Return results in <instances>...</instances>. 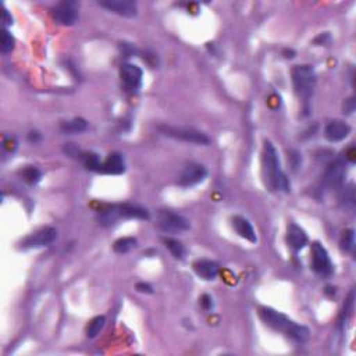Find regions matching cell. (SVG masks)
I'll return each instance as SVG.
<instances>
[{"instance_id":"7402d4cb","label":"cell","mask_w":356,"mask_h":356,"mask_svg":"<svg viewBox=\"0 0 356 356\" xmlns=\"http://www.w3.org/2000/svg\"><path fill=\"white\" fill-rule=\"evenodd\" d=\"M135 246H136V240L132 238V236H125V238L117 240L113 248H114V252H117V253H127Z\"/></svg>"},{"instance_id":"1f68e13d","label":"cell","mask_w":356,"mask_h":356,"mask_svg":"<svg viewBox=\"0 0 356 356\" xmlns=\"http://www.w3.org/2000/svg\"><path fill=\"white\" fill-rule=\"evenodd\" d=\"M353 111H355V99H353V97H349V99H347L345 103H344V113L352 114Z\"/></svg>"},{"instance_id":"d4e9b609","label":"cell","mask_w":356,"mask_h":356,"mask_svg":"<svg viewBox=\"0 0 356 356\" xmlns=\"http://www.w3.org/2000/svg\"><path fill=\"white\" fill-rule=\"evenodd\" d=\"M340 245H341V249L344 252H352L353 250V248H355V232H353V230H347L342 234Z\"/></svg>"},{"instance_id":"8992f818","label":"cell","mask_w":356,"mask_h":356,"mask_svg":"<svg viewBox=\"0 0 356 356\" xmlns=\"http://www.w3.org/2000/svg\"><path fill=\"white\" fill-rule=\"evenodd\" d=\"M159 227L166 232H181L187 231L189 228V220L181 214L170 212V210H162L159 213Z\"/></svg>"},{"instance_id":"7a4b0ae2","label":"cell","mask_w":356,"mask_h":356,"mask_svg":"<svg viewBox=\"0 0 356 356\" xmlns=\"http://www.w3.org/2000/svg\"><path fill=\"white\" fill-rule=\"evenodd\" d=\"M259 316L262 322L266 326L273 328L275 331L284 332L287 337L294 340L295 342H306L309 338V330L305 326L296 324L294 320H291L288 316H285L284 313H280L277 310L267 306H262L259 309Z\"/></svg>"},{"instance_id":"5bb4252c","label":"cell","mask_w":356,"mask_h":356,"mask_svg":"<svg viewBox=\"0 0 356 356\" xmlns=\"http://www.w3.org/2000/svg\"><path fill=\"white\" fill-rule=\"evenodd\" d=\"M349 132H351V127L347 123L340 120L330 121L324 130V135L330 142H340V141L345 140Z\"/></svg>"},{"instance_id":"44dd1931","label":"cell","mask_w":356,"mask_h":356,"mask_svg":"<svg viewBox=\"0 0 356 356\" xmlns=\"http://www.w3.org/2000/svg\"><path fill=\"white\" fill-rule=\"evenodd\" d=\"M19 174H21L23 181L28 184V185H35V184H38L39 181H41V178H42L41 170L34 167V166H27V167H24V169L21 170V173Z\"/></svg>"},{"instance_id":"ba28073f","label":"cell","mask_w":356,"mask_h":356,"mask_svg":"<svg viewBox=\"0 0 356 356\" xmlns=\"http://www.w3.org/2000/svg\"><path fill=\"white\" fill-rule=\"evenodd\" d=\"M206 175L207 170L205 169V166L197 163H189L188 166H185L181 175L178 177L177 184L183 188L192 187V185L202 183Z\"/></svg>"},{"instance_id":"d590c367","label":"cell","mask_w":356,"mask_h":356,"mask_svg":"<svg viewBox=\"0 0 356 356\" xmlns=\"http://www.w3.org/2000/svg\"><path fill=\"white\" fill-rule=\"evenodd\" d=\"M38 140H39L38 132H29V141H34V142H36Z\"/></svg>"},{"instance_id":"9a60e30c","label":"cell","mask_w":356,"mask_h":356,"mask_svg":"<svg viewBox=\"0 0 356 356\" xmlns=\"http://www.w3.org/2000/svg\"><path fill=\"white\" fill-rule=\"evenodd\" d=\"M193 270H195L197 277L206 280V281H210V280H214L219 275L220 266L217 265L216 262H213V260L201 259L196 260L193 263Z\"/></svg>"},{"instance_id":"8d00e7d4","label":"cell","mask_w":356,"mask_h":356,"mask_svg":"<svg viewBox=\"0 0 356 356\" xmlns=\"http://www.w3.org/2000/svg\"><path fill=\"white\" fill-rule=\"evenodd\" d=\"M284 53H285V57H287V58H292V57H294L295 52H294V50H285Z\"/></svg>"},{"instance_id":"83f0119b","label":"cell","mask_w":356,"mask_h":356,"mask_svg":"<svg viewBox=\"0 0 356 356\" xmlns=\"http://www.w3.org/2000/svg\"><path fill=\"white\" fill-rule=\"evenodd\" d=\"M199 303H201V306H202L205 310H212L213 309V299L210 295H202V296L199 298Z\"/></svg>"},{"instance_id":"d6a6232c","label":"cell","mask_w":356,"mask_h":356,"mask_svg":"<svg viewBox=\"0 0 356 356\" xmlns=\"http://www.w3.org/2000/svg\"><path fill=\"white\" fill-rule=\"evenodd\" d=\"M136 291H138V292H142V294H152V292H153V288H152V285L148 284V283H138V284H136Z\"/></svg>"},{"instance_id":"cb8c5ba5","label":"cell","mask_w":356,"mask_h":356,"mask_svg":"<svg viewBox=\"0 0 356 356\" xmlns=\"http://www.w3.org/2000/svg\"><path fill=\"white\" fill-rule=\"evenodd\" d=\"M105 323H106V319H105V316H96L95 319H92L91 323L88 324V328H87V335L89 338H95L101 332V330L103 328V326H105Z\"/></svg>"},{"instance_id":"7c38bea8","label":"cell","mask_w":356,"mask_h":356,"mask_svg":"<svg viewBox=\"0 0 356 356\" xmlns=\"http://www.w3.org/2000/svg\"><path fill=\"white\" fill-rule=\"evenodd\" d=\"M102 7H105L109 11H113L118 15L132 18L136 15V3L135 2H128V0H106V2H99Z\"/></svg>"},{"instance_id":"f546056e","label":"cell","mask_w":356,"mask_h":356,"mask_svg":"<svg viewBox=\"0 0 356 356\" xmlns=\"http://www.w3.org/2000/svg\"><path fill=\"white\" fill-rule=\"evenodd\" d=\"M331 42V36L328 32H324V34H320L318 38L314 39V44L319 45V46H323V45H328Z\"/></svg>"},{"instance_id":"9c48e42d","label":"cell","mask_w":356,"mask_h":356,"mask_svg":"<svg viewBox=\"0 0 356 356\" xmlns=\"http://www.w3.org/2000/svg\"><path fill=\"white\" fill-rule=\"evenodd\" d=\"M53 18L62 25H74L78 19L77 2H62L52 11Z\"/></svg>"},{"instance_id":"603a6c76","label":"cell","mask_w":356,"mask_h":356,"mask_svg":"<svg viewBox=\"0 0 356 356\" xmlns=\"http://www.w3.org/2000/svg\"><path fill=\"white\" fill-rule=\"evenodd\" d=\"M164 244L169 248L171 255H173L175 259H183L184 255H185V249H184V245L180 241L173 240V238H166V240H164Z\"/></svg>"},{"instance_id":"e575fe53","label":"cell","mask_w":356,"mask_h":356,"mask_svg":"<svg viewBox=\"0 0 356 356\" xmlns=\"http://www.w3.org/2000/svg\"><path fill=\"white\" fill-rule=\"evenodd\" d=\"M353 150L355 149H353V148H351V150H349V153H348V156H347V159L351 160L352 163L355 162V153H353Z\"/></svg>"},{"instance_id":"e0dca14e","label":"cell","mask_w":356,"mask_h":356,"mask_svg":"<svg viewBox=\"0 0 356 356\" xmlns=\"http://www.w3.org/2000/svg\"><path fill=\"white\" fill-rule=\"evenodd\" d=\"M101 171L106 174H123L125 171V162L123 154L113 152L107 156V159L102 163Z\"/></svg>"},{"instance_id":"ffe728a7","label":"cell","mask_w":356,"mask_h":356,"mask_svg":"<svg viewBox=\"0 0 356 356\" xmlns=\"http://www.w3.org/2000/svg\"><path fill=\"white\" fill-rule=\"evenodd\" d=\"M80 159H81L82 164H84L88 170H91V171H101L102 162L96 153L84 152V153L80 154Z\"/></svg>"},{"instance_id":"277c9868","label":"cell","mask_w":356,"mask_h":356,"mask_svg":"<svg viewBox=\"0 0 356 356\" xmlns=\"http://www.w3.org/2000/svg\"><path fill=\"white\" fill-rule=\"evenodd\" d=\"M160 132L166 136H170L173 140L183 141V142H189V144L196 145H209L210 138L206 134L201 131L193 130V128H183V127H173V125H162L159 127Z\"/></svg>"},{"instance_id":"5b68a950","label":"cell","mask_w":356,"mask_h":356,"mask_svg":"<svg viewBox=\"0 0 356 356\" xmlns=\"http://www.w3.org/2000/svg\"><path fill=\"white\" fill-rule=\"evenodd\" d=\"M57 236V231L53 227H44L38 231L29 234L24 240L19 242V249H35V248H44L49 246Z\"/></svg>"},{"instance_id":"484cf974","label":"cell","mask_w":356,"mask_h":356,"mask_svg":"<svg viewBox=\"0 0 356 356\" xmlns=\"http://www.w3.org/2000/svg\"><path fill=\"white\" fill-rule=\"evenodd\" d=\"M13 49H14V38L7 29H3L2 31V52L10 53Z\"/></svg>"},{"instance_id":"3957f363","label":"cell","mask_w":356,"mask_h":356,"mask_svg":"<svg viewBox=\"0 0 356 356\" xmlns=\"http://www.w3.org/2000/svg\"><path fill=\"white\" fill-rule=\"evenodd\" d=\"M292 84L295 93L302 99H309L316 87V72L313 67L302 64L292 70Z\"/></svg>"},{"instance_id":"2e32d148","label":"cell","mask_w":356,"mask_h":356,"mask_svg":"<svg viewBox=\"0 0 356 356\" xmlns=\"http://www.w3.org/2000/svg\"><path fill=\"white\" fill-rule=\"evenodd\" d=\"M117 213V217H123V219H140V220H148L149 219V212L144 209V207L136 206V205H130V203H124V205H117L114 206Z\"/></svg>"},{"instance_id":"836d02e7","label":"cell","mask_w":356,"mask_h":356,"mask_svg":"<svg viewBox=\"0 0 356 356\" xmlns=\"http://www.w3.org/2000/svg\"><path fill=\"white\" fill-rule=\"evenodd\" d=\"M2 21H3V24H5L6 27L13 24V18H11V15L9 14V11H7L5 7H3V18H2Z\"/></svg>"},{"instance_id":"4fadbf2b","label":"cell","mask_w":356,"mask_h":356,"mask_svg":"<svg viewBox=\"0 0 356 356\" xmlns=\"http://www.w3.org/2000/svg\"><path fill=\"white\" fill-rule=\"evenodd\" d=\"M287 244L294 252H298L308 244V235L303 231V228L296 226L295 223H289L287 227Z\"/></svg>"},{"instance_id":"d6986e66","label":"cell","mask_w":356,"mask_h":356,"mask_svg":"<svg viewBox=\"0 0 356 356\" xmlns=\"http://www.w3.org/2000/svg\"><path fill=\"white\" fill-rule=\"evenodd\" d=\"M63 132H68V134H78V132H84L88 128L87 120H84L81 117L78 118H72L70 121H66L60 125Z\"/></svg>"},{"instance_id":"52a82bcc","label":"cell","mask_w":356,"mask_h":356,"mask_svg":"<svg viewBox=\"0 0 356 356\" xmlns=\"http://www.w3.org/2000/svg\"><path fill=\"white\" fill-rule=\"evenodd\" d=\"M312 267L320 275H331L332 263L326 248L320 242L312 244Z\"/></svg>"},{"instance_id":"4316f807","label":"cell","mask_w":356,"mask_h":356,"mask_svg":"<svg viewBox=\"0 0 356 356\" xmlns=\"http://www.w3.org/2000/svg\"><path fill=\"white\" fill-rule=\"evenodd\" d=\"M342 202L347 207L355 206V192H353V185H349L345 188V191L342 193Z\"/></svg>"},{"instance_id":"6da1fadb","label":"cell","mask_w":356,"mask_h":356,"mask_svg":"<svg viewBox=\"0 0 356 356\" xmlns=\"http://www.w3.org/2000/svg\"><path fill=\"white\" fill-rule=\"evenodd\" d=\"M262 174L265 185L270 191H284L289 192L291 184L285 173L281 170L280 157L274 145L270 141H266L262 153Z\"/></svg>"},{"instance_id":"30bf717a","label":"cell","mask_w":356,"mask_h":356,"mask_svg":"<svg viewBox=\"0 0 356 356\" xmlns=\"http://www.w3.org/2000/svg\"><path fill=\"white\" fill-rule=\"evenodd\" d=\"M142 75H144L142 70L135 64H123L120 68V77L123 84H124V88L132 93L141 88Z\"/></svg>"},{"instance_id":"ac0fdd59","label":"cell","mask_w":356,"mask_h":356,"mask_svg":"<svg viewBox=\"0 0 356 356\" xmlns=\"http://www.w3.org/2000/svg\"><path fill=\"white\" fill-rule=\"evenodd\" d=\"M232 227H234V230H235L238 235L245 238V240H248L249 242H252V244H255L256 241H258V236H256V232L255 230H253V227H252L249 220L245 219V217H234V219H232Z\"/></svg>"},{"instance_id":"4dcf8cb0","label":"cell","mask_w":356,"mask_h":356,"mask_svg":"<svg viewBox=\"0 0 356 356\" xmlns=\"http://www.w3.org/2000/svg\"><path fill=\"white\" fill-rule=\"evenodd\" d=\"M289 159H291L292 167H294L295 170L298 169L299 166H301V163H302V157H301V154H299L298 152H295V150H291V156H289Z\"/></svg>"},{"instance_id":"f1b7e54d","label":"cell","mask_w":356,"mask_h":356,"mask_svg":"<svg viewBox=\"0 0 356 356\" xmlns=\"http://www.w3.org/2000/svg\"><path fill=\"white\" fill-rule=\"evenodd\" d=\"M64 152H66L68 156H71V157H80V154H81L80 149H78L74 144L66 145V146H64Z\"/></svg>"},{"instance_id":"8fae6325","label":"cell","mask_w":356,"mask_h":356,"mask_svg":"<svg viewBox=\"0 0 356 356\" xmlns=\"http://www.w3.org/2000/svg\"><path fill=\"white\" fill-rule=\"evenodd\" d=\"M347 174L345 163L342 160H334L328 164L327 170L324 173V184L328 188H338L341 187L344 183V178Z\"/></svg>"}]
</instances>
